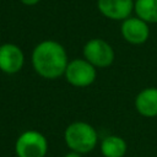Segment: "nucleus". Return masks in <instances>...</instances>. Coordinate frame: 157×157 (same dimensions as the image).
I'll use <instances>...</instances> for the list:
<instances>
[{
    "instance_id": "obj_1",
    "label": "nucleus",
    "mask_w": 157,
    "mask_h": 157,
    "mask_svg": "<svg viewBox=\"0 0 157 157\" xmlns=\"http://www.w3.org/2000/svg\"><path fill=\"white\" fill-rule=\"evenodd\" d=\"M31 61L34 71L47 80H55L63 76L69 64L65 48L52 39L42 40L34 47Z\"/></svg>"
},
{
    "instance_id": "obj_11",
    "label": "nucleus",
    "mask_w": 157,
    "mask_h": 157,
    "mask_svg": "<svg viewBox=\"0 0 157 157\" xmlns=\"http://www.w3.org/2000/svg\"><path fill=\"white\" fill-rule=\"evenodd\" d=\"M134 12L146 23H157V0H135Z\"/></svg>"
},
{
    "instance_id": "obj_13",
    "label": "nucleus",
    "mask_w": 157,
    "mask_h": 157,
    "mask_svg": "<svg viewBox=\"0 0 157 157\" xmlns=\"http://www.w3.org/2000/svg\"><path fill=\"white\" fill-rule=\"evenodd\" d=\"M64 157H82V156H81V153H77V152H74V151H71V152L66 153Z\"/></svg>"
},
{
    "instance_id": "obj_5",
    "label": "nucleus",
    "mask_w": 157,
    "mask_h": 157,
    "mask_svg": "<svg viewBox=\"0 0 157 157\" xmlns=\"http://www.w3.org/2000/svg\"><path fill=\"white\" fill-rule=\"evenodd\" d=\"M66 81L75 87H87L96 80V67L86 59H74L69 61L65 70Z\"/></svg>"
},
{
    "instance_id": "obj_10",
    "label": "nucleus",
    "mask_w": 157,
    "mask_h": 157,
    "mask_svg": "<svg viewBox=\"0 0 157 157\" xmlns=\"http://www.w3.org/2000/svg\"><path fill=\"white\" fill-rule=\"evenodd\" d=\"M101 152L104 157H124L126 152V142L123 137L110 135L101 142Z\"/></svg>"
},
{
    "instance_id": "obj_3",
    "label": "nucleus",
    "mask_w": 157,
    "mask_h": 157,
    "mask_svg": "<svg viewBox=\"0 0 157 157\" xmlns=\"http://www.w3.org/2000/svg\"><path fill=\"white\" fill-rule=\"evenodd\" d=\"M48 151V141L45 136L36 130L22 132L15 142V152L17 157H45Z\"/></svg>"
},
{
    "instance_id": "obj_7",
    "label": "nucleus",
    "mask_w": 157,
    "mask_h": 157,
    "mask_svg": "<svg viewBox=\"0 0 157 157\" xmlns=\"http://www.w3.org/2000/svg\"><path fill=\"white\" fill-rule=\"evenodd\" d=\"M25 64L22 49L13 43H4L0 45V70L12 75L21 71Z\"/></svg>"
},
{
    "instance_id": "obj_6",
    "label": "nucleus",
    "mask_w": 157,
    "mask_h": 157,
    "mask_svg": "<svg viewBox=\"0 0 157 157\" xmlns=\"http://www.w3.org/2000/svg\"><path fill=\"white\" fill-rule=\"evenodd\" d=\"M120 33L128 43L140 45L148 39L150 27L148 23H146L137 16H130L126 20L121 21Z\"/></svg>"
},
{
    "instance_id": "obj_8",
    "label": "nucleus",
    "mask_w": 157,
    "mask_h": 157,
    "mask_svg": "<svg viewBox=\"0 0 157 157\" xmlns=\"http://www.w3.org/2000/svg\"><path fill=\"white\" fill-rule=\"evenodd\" d=\"M134 0H97L98 11L107 18L124 21L134 11Z\"/></svg>"
},
{
    "instance_id": "obj_12",
    "label": "nucleus",
    "mask_w": 157,
    "mask_h": 157,
    "mask_svg": "<svg viewBox=\"0 0 157 157\" xmlns=\"http://www.w3.org/2000/svg\"><path fill=\"white\" fill-rule=\"evenodd\" d=\"M20 1H21V4H23L26 6H34L38 2H40V0H20Z\"/></svg>"
},
{
    "instance_id": "obj_9",
    "label": "nucleus",
    "mask_w": 157,
    "mask_h": 157,
    "mask_svg": "<svg viewBox=\"0 0 157 157\" xmlns=\"http://www.w3.org/2000/svg\"><path fill=\"white\" fill-rule=\"evenodd\" d=\"M135 108L145 118L157 117V87H147L137 93Z\"/></svg>"
},
{
    "instance_id": "obj_4",
    "label": "nucleus",
    "mask_w": 157,
    "mask_h": 157,
    "mask_svg": "<svg viewBox=\"0 0 157 157\" xmlns=\"http://www.w3.org/2000/svg\"><path fill=\"white\" fill-rule=\"evenodd\" d=\"M83 56L94 67H108L113 64L115 54L112 45L101 38H92L83 45Z\"/></svg>"
},
{
    "instance_id": "obj_2",
    "label": "nucleus",
    "mask_w": 157,
    "mask_h": 157,
    "mask_svg": "<svg viewBox=\"0 0 157 157\" xmlns=\"http://www.w3.org/2000/svg\"><path fill=\"white\" fill-rule=\"evenodd\" d=\"M64 140L67 147L77 153L91 152L98 141L96 129L85 121H74L65 129Z\"/></svg>"
}]
</instances>
